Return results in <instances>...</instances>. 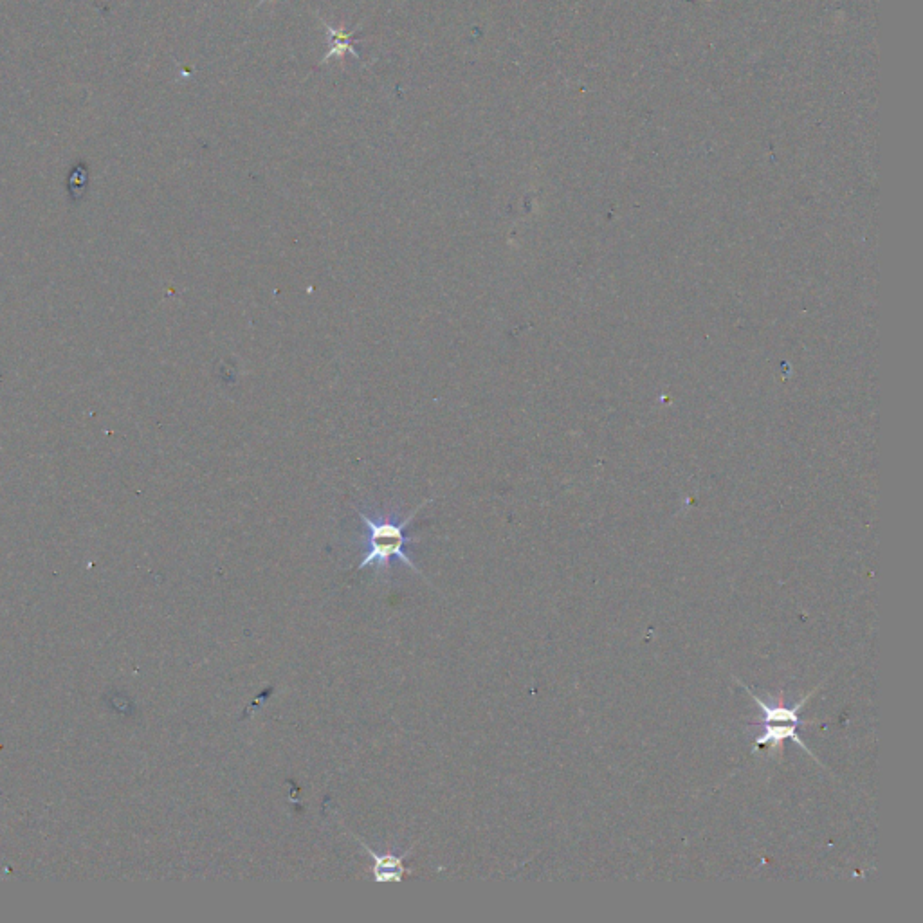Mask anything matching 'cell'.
Instances as JSON below:
<instances>
[{"instance_id": "3", "label": "cell", "mask_w": 923, "mask_h": 923, "mask_svg": "<svg viewBox=\"0 0 923 923\" xmlns=\"http://www.w3.org/2000/svg\"><path fill=\"white\" fill-rule=\"evenodd\" d=\"M359 841V839H357ZM361 846L363 850L374 859V868H372V875H374L375 882L379 884H392V882H403V877L408 873V869L404 866V859L410 855V851H406L403 855H397V853H377V851L372 850L368 844H365L363 841Z\"/></svg>"}, {"instance_id": "1", "label": "cell", "mask_w": 923, "mask_h": 923, "mask_svg": "<svg viewBox=\"0 0 923 923\" xmlns=\"http://www.w3.org/2000/svg\"><path fill=\"white\" fill-rule=\"evenodd\" d=\"M430 502L431 500H424L415 511H412V514H408L401 521L395 520L393 516L374 518V516L366 514L365 511H357L359 518H361V523H363V529H365V534H363L365 552H363L361 563L357 565V570H363L366 567H377V570L386 572L388 568L392 567L393 559H397V561L403 563L404 567L410 568L415 574L421 576V570L415 565V561L406 554V545H412L417 541L406 536V529L412 525L413 518L417 516V512L421 511L422 507Z\"/></svg>"}, {"instance_id": "2", "label": "cell", "mask_w": 923, "mask_h": 923, "mask_svg": "<svg viewBox=\"0 0 923 923\" xmlns=\"http://www.w3.org/2000/svg\"><path fill=\"white\" fill-rule=\"evenodd\" d=\"M749 695L756 700V704L759 705V711H761V720L758 723L759 727H761V738H758V747L770 745L772 752H776L777 747L783 745V741L794 740L805 749V752L810 754V750L806 749L803 740L797 736L796 729L797 725H799V716L797 714L801 711V707L806 704V700L812 695L806 696L794 707H785L781 702L770 705L763 702L754 693H749Z\"/></svg>"}]
</instances>
